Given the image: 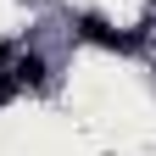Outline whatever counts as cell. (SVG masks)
<instances>
[{
    "label": "cell",
    "instance_id": "6da1fadb",
    "mask_svg": "<svg viewBox=\"0 0 156 156\" xmlns=\"http://www.w3.org/2000/svg\"><path fill=\"white\" fill-rule=\"evenodd\" d=\"M11 78H17V84H45V62H39V56H23Z\"/></svg>",
    "mask_w": 156,
    "mask_h": 156
}]
</instances>
